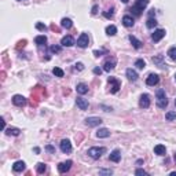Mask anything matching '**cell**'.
I'll list each match as a JSON object with an SVG mask.
<instances>
[{
    "label": "cell",
    "mask_w": 176,
    "mask_h": 176,
    "mask_svg": "<svg viewBox=\"0 0 176 176\" xmlns=\"http://www.w3.org/2000/svg\"><path fill=\"white\" fill-rule=\"evenodd\" d=\"M130 41H131V44L133 46V48H136V50H139L140 47H142V43H140V41L135 36H132V35L130 36Z\"/></svg>",
    "instance_id": "cb8c5ba5"
},
{
    "label": "cell",
    "mask_w": 176,
    "mask_h": 176,
    "mask_svg": "<svg viewBox=\"0 0 176 176\" xmlns=\"http://www.w3.org/2000/svg\"><path fill=\"white\" fill-rule=\"evenodd\" d=\"M158 81H160V77H158V74H154V73L149 74V77L146 79V84H147V85H150V87L157 85Z\"/></svg>",
    "instance_id": "7c38bea8"
},
{
    "label": "cell",
    "mask_w": 176,
    "mask_h": 176,
    "mask_svg": "<svg viewBox=\"0 0 176 176\" xmlns=\"http://www.w3.org/2000/svg\"><path fill=\"white\" fill-rule=\"evenodd\" d=\"M24 169H25V162L24 161L14 162V165H13V171H14V172H22Z\"/></svg>",
    "instance_id": "ac0fdd59"
},
{
    "label": "cell",
    "mask_w": 176,
    "mask_h": 176,
    "mask_svg": "<svg viewBox=\"0 0 176 176\" xmlns=\"http://www.w3.org/2000/svg\"><path fill=\"white\" fill-rule=\"evenodd\" d=\"M164 36H165V30H164V29H157V30H154V33L151 35V40H153L154 43H158L160 40L164 39Z\"/></svg>",
    "instance_id": "52a82bcc"
},
{
    "label": "cell",
    "mask_w": 176,
    "mask_h": 176,
    "mask_svg": "<svg viewBox=\"0 0 176 176\" xmlns=\"http://www.w3.org/2000/svg\"><path fill=\"white\" fill-rule=\"evenodd\" d=\"M0 121H1V128H3V131H4L6 130V121H4V119H1Z\"/></svg>",
    "instance_id": "7bdbcfd3"
},
{
    "label": "cell",
    "mask_w": 176,
    "mask_h": 176,
    "mask_svg": "<svg viewBox=\"0 0 176 176\" xmlns=\"http://www.w3.org/2000/svg\"><path fill=\"white\" fill-rule=\"evenodd\" d=\"M98 7H96V6H94V7H92V14H96V13H98Z\"/></svg>",
    "instance_id": "f6af8a7d"
},
{
    "label": "cell",
    "mask_w": 176,
    "mask_h": 176,
    "mask_svg": "<svg viewBox=\"0 0 176 176\" xmlns=\"http://www.w3.org/2000/svg\"><path fill=\"white\" fill-rule=\"evenodd\" d=\"M94 73H95V74H101V73H102V69H101V68H95V69H94Z\"/></svg>",
    "instance_id": "60d3db41"
},
{
    "label": "cell",
    "mask_w": 176,
    "mask_h": 176,
    "mask_svg": "<svg viewBox=\"0 0 176 176\" xmlns=\"http://www.w3.org/2000/svg\"><path fill=\"white\" fill-rule=\"evenodd\" d=\"M18 1H22V0H18Z\"/></svg>",
    "instance_id": "816d5d0a"
},
{
    "label": "cell",
    "mask_w": 176,
    "mask_h": 176,
    "mask_svg": "<svg viewBox=\"0 0 176 176\" xmlns=\"http://www.w3.org/2000/svg\"><path fill=\"white\" fill-rule=\"evenodd\" d=\"M146 4H147V0H138L136 3H135L132 7H131V11H132V14L135 15V17H139V15L142 14L143 8L146 7Z\"/></svg>",
    "instance_id": "7a4b0ae2"
},
{
    "label": "cell",
    "mask_w": 176,
    "mask_h": 176,
    "mask_svg": "<svg viewBox=\"0 0 176 176\" xmlns=\"http://www.w3.org/2000/svg\"><path fill=\"white\" fill-rule=\"evenodd\" d=\"M161 59H162V57H161V55H158L157 58H153V62H154V63H158L160 68H164V63L161 62Z\"/></svg>",
    "instance_id": "e575fe53"
},
{
    "label": "cell",
    "mask_w": 176,
    "mask_h": 176,
    "mask_svg": "<svg viewBox=\"0 0 176 176\" xmlns=\"http://www.w3.org/2000/svg\"><path fill=\"white\" fill-rule=\"evenodd\" d=\"M51 51H52V52H61V47L52 46V47H51Z\"/></svg>",
    "instance_id": "f35d334b"
},
{
    "label": "cell",
    "mask_w": 176,
    "mask_h": 176,
    "mask_svg": "<svg viewBox=\"0 0 176 176\" xmlns=\"http://www.w3.org/2000/svg\"><path fill=\"white\" fill-rule=\"evenodd\" d=\"M61 25H62V28H65V29H70L73 26V22H72V19H69V18H63L61 21Z\"/></svg>",
    "instance_id": "d4e9b609"
},
{
    "label": "cell",
    "mask_w": 176,
    "mask_h": 176,
    "mask_svg": "<svg viewBox=\"0 0 176 176\" xmlns=\"http://www.w3.org/2000/svg\"><path fill=\"white\" fill-rule=\"evenodd\" d=\"M135 66H136L138 69H144V68H146V62H144L143 59H136Z\"/></svg>",
    "instance_id": "d6a6232c"
},
{
    "label": "cell",
    "mask_w": 176,
    "mask_h": 176,
    "mask_svg": "<svg viewBox=\"0 0 176 176\" xmlns=\"http://www.w3.org/2000/svg\"><path fill=\"white\" fill-rule=\"evenodd\" d=\"M105 153H106V149L105 147H91V149H88V151H87V154L90 155L91 158H94V160L101 158L102 154H105Z\"/></svg>",
    "instance_id": "3957f363"
},
{
    "label": "cell",
    "mask_w": 176,
    "mask_h": 176,
    "mask_svg": "<svg viewBox=\"0 0 176 176\" xmlns=\"http://www.w3.org/2000/svg\"><path fill=\"white\" fill-rule=\"evenodd\" d=\"M101 122H102L101 117H88V119H85V125L88 127H98L101 125Z\"/></svg>",
    "instance_id": "9c48e42d"
},
{
    "label": "cell",
    "mask_w": 176,
    "mask_h": 176,
    "mask_svg": "<svg viewBox=\"0 0 176 176\" xmlns=\"http://www.w3.org/2000/svg\"><path fill=\"white\" fill-rule=\"evenodd\" d=\"M13 103H14L15 106L22 108V106L26 105V98L22 96V95H14V96H13Z\"/></svg>",
    "instance_id": "8fae6325"
},
{
    "label": "cell",
    "mask_w": 176,
    "mask_h": 176,
    "mask_svg": "<svg viewBox=\"0 0 176 176\" xmlns=\"http://www.w3.org/2000/svg\"><path fill=\"white\" fill-rule=\"evenodd\" d=\"M135 175H149V173L146 172L144 169H136V171H135Z\"/></svg>",
    "instance_id": "74e56055"
},
{
    "label": "cell",
    "mask_w": 176,
    "mask_h": 176,
    "mask_svg": "<svg viewBox=\"0 0 176 176\" xmlns=\"http://www.w3.org/2000/svg\"><path fill=\"white\" fill-rule=\"evenodd\" d=\"M168 57L172 59V61H176V47H172L168 50Z\"/></svg>",
    "instance_id": "f546056e"
},
{
    "label": "cell",
    "mask_w": 176,
    "mask_h": 176,
    "mask_svg": "<svg viewBox=\"0 0 176 176\" xmlns=\"http://www.w3.org/2000/svg\"><path fill=\"white\" fill-rule=\"evenodd\" d=\"M171 176H176V172H171Z\"/></svg>",
    "instance_id": "7dc6e473"
},
{
    "label": "cell",
    "mask_w": 176,
    "mask_h": 176,
    "mask_svg": "<svg viewBox=\"0 0 176 176\" xmlns=\"http://www.w3.org/2000/svg\"><path fill=\"white\" fill-rule=\"evenodd\" d=\"M116 33H117V28H116L114 25L106 26V35H109V36H114Z\"/></svg>",
    "instance_id": "484cf974"
},
{
    "label": "cell",
    "mask_w": 176,
    "mask_h": 176,
    "mask_svg": "<svg viewBox=\"0 0 176 176\" xmlns=\"http://www.w3.org/2000/svg\"><path fill=\"white\" fill-rule=\"evenodd\" d=\"M4 132L7 133L8 136H11V135H13V136H18L19 132H21V130H18V128H6Z\"/></svg>",
    "instance_id": "603a6c76"
},
{
    "label": "cell",
    "mask_w": 176,
    "mask_h": 176,
    "mask_svg": "<svg viewBox=\"0 0 176 176\" xmlns=\"http://www.w3.org/2000/svg\"><path fill=\"white\" fill-rule=\"evenodd\" d=\"M59 146H61V150L63 151V153H70V151H72V143H70L69 139H63Z\"/></svg>",
    "instance_id": "4fadbf2b"
},
{
    "label": "cell",
    "mask_w": 176,
    "mask_h": 176,
    "mask_svg": "<svg viewBox=\"0 0 176 176\" xmlns=\"http://www.w3.org/2000/svg\"><path fill=\"white\" fill-rule=\"evenodd\" d=\"M46 150L50 151V153H55V149L52 147V146H50V144H48V146H46Z\"/></svg>",
    "instance_id": "ab89813d"
},
{
    "label": "cell",
    "mask_w": 176,
    "mask_h": 176,
    "mask_svg": "<svg viewBox=\"0 0 176 176\" xmlns=\"http://www.w3.org/2000/svg\"><path fill=\"white\" fill-rule=\"evenodd\" d=\"M175 80H176V74H175Z\"/></svg>",
    "instance_id": "f907efd6"
},
{
    "label": "cell",
    "mask_w": 176,
    "mask_h": 176,
    "mask_svg": "<svg viewBox=\"0 0 176 176\" xmlns=\"http://www.w3.org/2000/svg\"><path fill=\"white\" fill-rule=\"evenodd\" d=\"M102 54H103V51H94L95 57H102Z\"/></svg>",
    "instance_id": "b9f144b4"
},
{
    "label": "cell",
    "mask_w": 176,
    "mask_h": 176,
    "mask_svg": "<svg viewBox=\"0 0 176 176\" xmlns=\"http://www.w3.org/2000/svg\"><path fill=\"white\" fill-rule=\"evenodd\" d=\"M154 153L157 155H165V153H166L165 146H162V144H157V146L154 147Z\"/></svg>",
    "instance_id": "44dd1931"
},
{
    "label": "cell",
    "mask_w": 176,
    "mask_h": 176,
    "mask_svg": "<svg viewBox=\"0 0 176 176\" xmlns=\"http://www.w3.org/2000/svg\"><path fill=\"white\" fill-rule=\"evenodd\" d=\"M116 63H117V61H116L114 57L108 58V59L105 61V63H103V70L105 72H110V70H113L114 66H116Z\"/></svg>",
    "instance_id": "8992f818"
},
{
    "label": "cell",
    "mask_w": 176,
    "mask_h": 176,
    "mask_svg": "<svg viewBox=\"0 0 176 176\" xmlns=\"http://www.w3.org/2000/svg\"><path fill=\"white\" fill-rule=\"evenodd\" d=\"M73 162L70 161V160H68V161H63L61 162L59 165H58V171H59V173H66L70 169V166H72Z\"/></svg>",
    "instance_id": "30bf717a"
},
{
    "label": "cell",
    "mask_w": 176,
    "mask_h": 176,
    "mask_svg": "<svg viewBox=\"0 0 176 176\" xmlns=\"http://www.w3.org/2000/svg\"><path fill=\"white\" fill-rule=\"evenodd\" d=\"M36 171H37V173H40V175H41V173H44L47 171L46 164H43V162H39V164L36 165Z\"/></svg>",
    "instance_id": "83f0119b"
},
{
    "label": "cell",
    "mask_w": 176,
    "mask_h": 176,
    "mask_svg": "<svg viewBox=\"0 0 176 176\" xmlns=\"http://www.w3.org/2000/svg\"><path fill=\"white\" fill-rule=\"evenodd\" d=\"M122 3H128V1H130V0H121Z\"/></svg>",
    "instance_id": "bcb514c9"
},
{
    "label": "cell",
    "mask_w": 176,
    "mask_h": 176,
    "mask_svg": "<svg viewBox=\"0 0 176 176\" xmlns=\"http://www.w3.org/2000/svg\"><path fill=\"white\" fill-rule=\"evenodd\" d=\"M146 26H147L149 29H153L157 26V21H155V18H149L147 22H146Z\"/></svg>",
    "instance_id": "f1b7e54d"
},
{
    "label": "cell",
    "mask_w": 176,
    "mask_h": 176,
    "mask_svg": "<svg viewBox=\"0 0 176 176\" xmlns=\"http://www.w3.org/2000/svg\"><path fill=\"white\" fill-rule=\"evenodd\" d=\"M113 14H114V11H113V8H111V10H108V11H105L103 13V15H105V18H111V17H113Z\"/></svg>",
    "instance_id": "d590c367"
},
{
    "label": "cell",
    "mask_w": 176,
    "mask_h": 176,
    "mask_svg": "<svg viewBox=\"0 0 176 176\" xmlns=\"http://www.w3.org/2000/svg\"><path fill=\"white\" fill-rule=\"evenodd\" d=\"M35 43L37 44V46H43V44H46L47 43V37L44 36H37L36 39H35Z\"/></svg>",
    "instance_id": "4316f807"
},
{
    "label": "cell",
    "mask_w": 176,
    "mask_h": 176,
    "mask_svg": "<svg viewBox=\"0 0 176 176\" xmlns=\"http://www.w3.org/2000/svg\"><path fill=\"white\" fill-rule=\"evenodd\" d=\"M84 69V65L81 63V62H79V63H76L74 65V70H83Z\"/></svg>",
    "instance_id": "8d00e7d4"
},
{
    "label": "cell",
    "mask_w": 176,
    "mask_h": 176,
    "mask_svg": "<svg viewBox=\"0 0 176 176\" xmlns=\"http://www.w3.org/2000/svg\"><path fill=\"white\" fill-rule=\"evenodd\" d=\"M175 105H176V99H175Z\"/></svg>",
    "instance_id": "681fc988"
},
{
    "label": "cell",
    "mask_w": 176,
    "mask_h": 176,
    "mask_svg": "<svg viewBox=\"0 0 176 176\" xmlns=\"http://www.w3.org/2000/svg\"><path fill=\"white\" fill-rule=\"evenodd\" d=\"M88 44H90V37H88V35H87V33H81L80 37L77 39V46H79L80 48H85V47H88Z\"/></svg>",
    "instance_id": "5b68a950"
},
{
    "label": "cell",
    "mask_w": 176,
    "mask_h": 176,
    "mask_svg": "<svg viewBox=\"0 0 176 176\" xmlns=\"http://www.w3.org/2000/svg\"><path fill=\"white\" fill-rule=\"evenodd\" d=\"M52 74L57 76V77H63L65 73H63V70H62L61 68H54V69H52Z\"/></svg>",
    "instance_id": "4dcf8cb0"
},
{
    "label": "cell",
    "mask_w": 176,
    "mask_h": 176,
    "mask_svg": "<svg viewBox=\"0 0 176 176\" xmlns=\"http://www.w3.org/2000/svg\"><path fill=\"white\" fill-rule=\"evenodd\" d=\"M109 160L113 162H120V160H121V151H120L119 149L113 150L110 153V155H109Z\"/></svg>",
    "instance_id": "5bb4252c"
},
{
    "label": "cell",
    "mask_w": 176,
    "mask_h": 176,
    "mask_svg": "<svg viewBox=\"0 0 176 176\" xmlns=\"http://www.w3.org/2000/svg\"><path fill=\"white\" fill-rule=\"evenodd\" d=\"M108 83H109V90H110V92H111V94L119 92L120 87H121V83H120V81H119L117 79H116V77H109Z\"/></svg>",
    "instance_id": "277c9868"
},
{
    "label": "cell",
    "mask_w": 176,
    "mask_h": 176,
    "mask_svg": "<svg viewBox=\"0 0 176 176\" xmlns=\"http://www.w3.org/2000/svg\"><path fill=\"white\" fill-rule=\"evenodd\" d=\"M36 29H37V30H40V32H46L47 26L44 25V24H41V22H37V24H36Z\"/></svg>",
    "instance_id": "836d02e7"
},
{
    "label": "cell",
    "mask_w": 176,
    "mask_h": 176,
    "mask_svg": "<svg viewBox=\"0 0 176 176\" xmlns=\"http://www.w3.org/2000/svg\"><path fill=\"white\" fill-rule=\"evenodd\" d=\"M175 161H176V153H175Z\"/></svg>",
    "instance_id": "c3c4849f"
},
{
    "label": "cell",
    "mask_w": 176,
    "mask_h": 176,
    "mask_svg": "<svg viewBox=\"0 0 176 176\" xmlns=\"http://www.w3.org/2000/svg\"><path fill=\"white\" fill-rule=\"evenodd\" d=\"M155 99H157V106L160 109H165L168 106V99H166V95H165V91L160 88L157 90V94H155Z\"/></svg>",
    "instance_id": "6da1fadb"
},
{
    "label": "cell",
    "mask_w": 176,
    "mask_h": 176,
    "mask_svg": "<svg viewBox=\"0 0 176 176\" xmlns=\"http://www.w3.org/2000/svg\"><path fill=\"white\" fill-rule=\"evenodd\" d=\"M139 106L143 109H147L150 106V96H149L147 94H142L139 98Z\"/></svg>",
    "instance_id": "ba28073f"
},
{
    "label": "cell",
    "mask_w": 176,
    "mask_h": 176,
    "mask_svg": "<svg viewBox=\"0 0 176 176\" xmlns=\"http://www.w3.org/2000/svg\"><path fill=\"white\" fill-rule=\"evenodd\" d=\"M99 172H101V173H108V175H111V171H103V169H102V171H99Z\"/></svg>",
    "instance_id": "ee69618b"
},
{
    "label": "cell",
    "mask_w": 176,
    "mask_h": 176,
    "mask_svg": "<svg viewBox=\"0 0 176 176\" xmlns=\"http://www.w3.org/2000/svg\"><path fill=\"white\" fill-rule=\"evenodd\" d=\"M127 77H128V80H131V81H136L138 80V73L133 70V69H127Z\"/></svg>",
    "instance_id": "d6986e66"
},
{
    "label": "cell",
    "mask_w": 176,
    "mask_h": 176,
    "mask_svg": "<svg viewBox=\"0 0 176 176\" xmlns=\"http://www.w3.org/2000/svg\"><path fill=\"white\" fill-rule=\"evenodd\" d=\"M165 119L168 120V121H173V120H176V111H168L165 114Z\"/></svg>",
    "instance_id": "1f68e13d"
},
{
    "label": "cell",
    "mask_w": 176,
    "mask_h": 176,
    "mask_svg": "<svg viewBox=\"0 0 176 176\" xmlns=\"http://www.w3.org/2000/svg\"><path fill=\"white\" fill-rule=\"evenodd\" d=\"M76 103H77V108L80 110H87L88 109V101L84 99V98H77L76 99Z\"/></svg>",
    "instance_id": "9a60e30c"
},
{
    "label": "cell",
    "mask_w": 176,
    "mask_h": 176,
    "mask_svg": "<svg viewBox=\"0 0 176 176\" xmlns=\"http://www.w3.org/2000/svg\"><path fill=\"white\" fill-rule=\"evenodd\" d=\"M96 136L98 138H109L110 136V131L108 128H101L96 131Z\"/></svg>",
    "instance_id": "ffe728a7"
},
{
    "label": "cell",
    "mask_w": 176,
    "mask_h": 176,
    "mask_svg": "<svg viewBox=\"0 0 176 176\" xmlns=\"http://www.w3.org/2000/svg\"><path fill=\"white\" fill-rule=\"evenodd\" d=\"M122 25L125 28H132L133 26V18L131 15H124L122 17Z\"/></svg>",
    "instance_id": "e0dca14e"
},
{
    "label": "cell",
    "mask_w": 176,
    "mask_h": 176,
    "mask_svg": "<svg viewBox=\"0 0 176 176\" xmlns=\"http://www.w3.org/2000/svg\"><path fill=\"white\" fill-rule=\"evenodd\" d=\"M61 44L63 47H72V46H74V40H73L72 36H65V37H62Z\"/></svg>",
    "instance_id": "2e32d148"
},
{
    "label": "cell",
    "mask_w": 176,
    "mask_h": 176,
    "mask_svg": "<svg viewBox=\"0 0 176 176\" xmlns=\"http://www.w3.org/2000/svg\"><path fill=\"white\" fill-rule=\"evenodd\" d=\"M77 92L79 94H81V95H84V94H87L88 92V85L87 84H84V83H80V84H77Z\"/></svg>",
    "instance_id": "7402d4cb"
}]
</instances>
